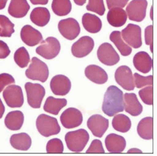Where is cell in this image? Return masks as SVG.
I'll return each instance as SVG.
<instances>
[{"mask_svg": "<svg viewBox=\"0 0 157 156\" xmlns=\"http://www.w3.org/2000/svg\"><path fill=\"white\" fill-rule=\"evenodd\" d=\"M127 18L126 11L121 8L110 9L107 15L108 23L114 27H122L126 23Z\"/></svg>", "mask_w": 157, "mask_h": 156, "instance_id": "603a6c76", "label": "cell"}, {"mask_svg": "<svg viewBox=\"0 0 157 156\" xmlns=\"http://www.w3.org/2000/svg\"><path fill=\"white\" fill-rule=\"evenodd\" d=\"M153 6H151V10H150V17H151V20H153Z\"/></svg>", "mask_w": 157, "mask_h": 156, "instance_id": "681fc988", "label": "cell"}, {"mask_svg": "<svg viewBox=\"0 0 157 156\" xmlns=\"http://www.w3.org/2000/svg\"><path fill=\"white\" fill-rule=\"evenodd\" d=\"M10 144L17 150L25 151L30 148L32 139L27 134L25 133L13 134L10 138Z\"/></svg>", "mask_w": 157, "mask_h": 156, "instance_id": "484cf974", "label": "cell"}, {"mask_svg": "<svg viewBox=\"0 0 157 156\" xmlns=\"http://www.w3.org/2000/svg\"><path fill=\"white\" fill-rule=\"evenodd\" d=\"M68 149L74 152H81L85 148L89 140V135L84 129L69 132L65 137Z\"/></svg>", "mask_w": 157, "mask_h": 156, "instance_id": "7a4b0ae2", "label": "cell"}, {"mask_svg": "<svg viewBox=\"0 0 157 156\" xmlns=\"http://www.w3.org/2000/svg\"><path fill=\"white\" fill-rule=\"evenodd\" d=\"M102 110L109 117L124 110L123 93L119 88L114 85L108 88L104 95Z\"/></svg>", "mask_w": 157, "mask_h": 156, "instance_id": "6da1fadb", "label": "cell"}, {"mask_svg": "<svg viewBox=\"0 0 157 156\" xmlns=\"http://www.w3.org/2000/svg\"><path fill=\"white\" fill-rule=\"evenodd\" d=\"M129 0H106L108 8L109 9L113 8H123L126 6Z\"/></svg>", "mask_w": 157, "mask_h": 156, "instance_id": "b9f144b4", "label": "cell"}, {"mask_svg": "<svg viewBox=\"0 0 157 156\" xmlns=\"http://www.w3.org/2000/svg\"><path fill=\"white\" fill-rule=\"evenodd\" d=\"M10 54V50L6 43L0 40V59H4Z\"/></svg>", "mask_w": 157, "mask_h": 156, "instance_id": "7bdbcfd3", "label": "cell"}, {"mask_svg": "<svg viewBox=\"0 0 157 156\" xmlns=\"http://www.w3.org/2000/svg\"><path fill=\"white\" fill-rule=\"evenodd\" d=\"M47 153L60 154L63 151V146L61 140L59 139H52L50 140L46 147Z\"/></svg>", "mask_w": 157, "mask_h": 156, "instance_id": "d590c367", "label": "cell"}, {"mask_svg": "<svg viewBox=\"0 0 157 156\" xmlns=\"http://www.w3.org/2000/svg\"><path fill=\"white\" fill-rule=\"evenodd\" d=\"M23 122V113L19 110L10 112L5 119L6 127L11 131H18L21 128Z\"/></svg>", "mask_w": 157, "mask_h": 156, "instance_id": "cb8c5ba5", "label": "cell"}, {"mask_svg": "<svg viewBox=\"0 0 157 156\" xmlns=\"http://www.w3.org/2000/svg\"><path fill=\"white\" fill-rule=\"evenodd\" d=\"M27 95V100L29 106L34 109L41 107L43 98L45 95L44 87L38 84L27 82L25 86Z\"/></svg>", "mask_w": 157, "mask_h": 156, "instance_id": "8992f818", "label": "cell"}, {"mask_svg": "<svg viewBox=\"0 0 157 156\" xmlns=\"http://www.w3.org/2000/svg\"><path fill=\"white\" fill-rule=\"evenodd\" d=\"M86 9L88 11L96 13L100 16L104 15L106 11L103 0H89Z\"/></svg>", "mask_w": 157, "mask_h": 156, "instance_id": "e575fe53", "label": "cell"}, {"mask_svg": "<svg viewBox=\"0 0 157 156\" xmlns=\"http://www.w3.org/2000/svg\"><path fill=\"white\" fill-rule=\"evenodd\" d=\"M52 9L57 16H66L71 11L72 4L70 0H53Z\"/></svg>", "mask_w": 157, "mask_h": 156, "instance_id": "1f68e13d", "label": "cell"}, {"mask_svg": "<svg viewBox=\"0 0 157 156\" xmlns=\"http://www.w3.org/2000/svg\"><path fill=\"white\" fill-rule=\"evenodd\" d=\"M60 51V44L57 38L48 37L36 49V53L43 58L50 60L56 57Z\"/></svg>", "mask_w": 157, "mask_h": 156, "instance_id": "5b68a950", "label": "cell"}, {"mask_svg": "<svg viewBox=\"0 0 157 156\" xmlns=\"http://www.w3.org/2000/svg\"><path fill=\"white\" fill-rule=\"evenodd\" d=\"M50 88L55 95L64 96L71 90V83L68 77L58 75L52 78L50 81Z\"/></svg>", "mask_w": 157, "mask_h": 156, "instance_id": "2e32d148", "label": "cell"}, {"mask_svg": "<svg viewBox=\"0 0 157 156\" xmlns=\"http://www.w3.org/2000/svg\"><path fill=\"white\" fill-rule=\"evenodd\" d=\"M74 2L78 6H82L86 3V0H74Z\"/></svg>", "mask_w": 157, "mask_h": 156, "instance_id": "7dc6e473", "label": "cell"}, {"mask_svg": "<svg viewBox=\"0 0 157 156\" xmlns=\"http://www.w3.org/2000/svg\"><path fill=\"white\" fill-rule=\"evenodd\" d=\"M58 28L61 35L69 40H74L81 32L79 24L72 18L60 20L58 24Z\"/></svg>", "mask_w": 157, "mask_h": 156, "instance_id": "8fae6325", "label": "cell"}, {"mask_svg": "<svg viewBox=\"0 0 157 156\" xmlns=\"http://www.w3.org/2000/svg\"><path fill=\"white\" fill-rule=\"evenodd\" d=\"M138 135L143 139L150 140L153 137V119L151 117L143 118L137 127Z\"/></svg>", "mask_w": 157, "mask_h": 156, "instance_id": "4316f807", "label": "cell"}, {"mask_svg": "<svg viewBox=\"0 0 157 156\" xmlns=\"http://www.w3.org/2000/svg\"><path fill=\"white\" fill-rule=\"evenodd\" d=\"M30 8L27 0H11L8 11L11 17L21 18L27 15Z\"/></svg>", "mask_w": 157, "mask_h": 156, "instance_id": "7402d4cb", "label": "cell"}, {"mask_svg": "<svg viewBox=\"0 0 157 156\" xmlns=\"http://www.w3.org/2000/svg\"><path fill=\"white\" fill-rule=\"evenodd\" d=\"M94 46L93 39L88 36H84L75 42L71 48L72 55L77 58H82L88 55L93 51Z\"/></svg>", "mask_w": 157, "mask_h": 156, "instance_id": "7c38bea8", "label": "cell"}, {"mask_svg": "<svg viewBox=\"0 0 157 156\" xmlns=\"http://www.w3.org/2000/svg\"><path fill=\"white\" fill-rule=\"evenodd\" d=\"M139 95L142 101L147 105L152 106L153 104V87L152 85L140 90Z\"/></svg>", "mask_w": 157, "mask_h": 156, "instance_id": "8d00e7d4", "label": "cell"}, {"mask_svg": "<svg viewBox=\"0 0 157 156\" xmlns=\"http://www.w3.org/2000/svg\"><path fill=\"white\" fill-rule=\"evenodd\" d=\"M26 76L32 80L45 82L48 77L49 71L47 65L36 57L32 59V63L25 72Z\"/></svg>", "mask_w": 157, "mask_h": 156, "instance_id": "277c9868", "label": "cell"}, {"mask_svg": "<svg viewBox=\"0 0 157 156\" xmlns=\"http://www.w3.org/2000/svg\"><path fill=\"white\" fill-rule=\"evenodd\" d=\"M3 98L7 106L11 108L21 107L24 102L21 88L16 85L8 86L3 91Z\"/></svg>", "mask_w": 157, "mask_h": 156, "instance_id": "ba28073f", "label": "cell"}, {"mask_svg": "<svg viewBox=\"0 0 157 156\" xmlns=\"http://www.w3.org/2000/svg\"><path fill=\"white\" fill-rule=\"evenodd\" d=\"M67 101L65 98H56L48 97L44 104V109L45 112L53 115H58L60 110L66 106Z\"/></svg>", "mask_w": 157, "mask_h": 156, "instance_id": "f1b7e54d", "label": "cell"}, {"mask_svg": "<svg viewBox=\"0 0 157 156\" xmlns=\"http://www.w3.org/2000/svg\"><path fill=\"white\" fill-rule=\"evenodd\" d=\"M148 2L147 0H133L126 7V11L129 19L141 22L146 17Z\"/></svg>", "mask_w": 157, "mask_h": 156, "instance_id": "52a82bcc", "label": "cell"}, {"mask_svg": "<svg viewBox=\"0 0 157 156\" xmlns=\"http://www.w3.org/2000/svg\"><path fill=\"white\" fill-rule=\"evenodd\" d=\"M36 125L39 133L46 137L57 135L60 132L57 120L45 114H41L38 117Z\"/></svg>", "mask_w": 157, "mask_h": 156, "instance_id": "3957f363", "label": "cell"}, {"mask_svg": "<svg viewBox=\"0 0 157 156\" xmlns=\"http://www.w3.org/2000/svg\"><path fill=\"white\" fill-rule=\"evenodd\" d=\"M33 5H47L48 2V0H30Z\"/></svg>", "mask_w": 157, "mask_h": 156, "instance_id": "ee69618b", "label": "cell"}, {"mask_svg": "<svg viewBox=\"0 0 157 156\" xmlns=\"http://www.w3.org/2000/svg\"><path fill=\"white\" fill-rule=\"evenodd\" d=\"M153 60L145 51H140L133 58V65L137 70L143 73H148L153 67Z\"/></svg>", "mask_w": 157, "mask_h": 156, "instance_id": "ffe728a7", "label": "cell"}, {"mask_svg": "<svg viewBox=\"0 0 157 156\" xmlns=\"http://www.w3.org/2000/svg\"><path fill=\"white\" fill-rule=\"evenodd\" d=\"M105 144L109 152L121 153L126 147V142L123 137L116 134H111L106 137Z\"/></svg>", "mask_w": 157, "mask_h": 156, "instance_id": "44dd1931", "label": "cell"}, {"mask_svg": "<svg viewBox=\"0 0 157 156\" xmlns=\"http://www.w3.org/2000/svg\"><path fill=\"white\" fill-rule=\"evenodd\" d=\"M145 43L147 45H150V50L153 53V27L150 25L147 27L145 30Z\"/></svg>", "mask_w": 157, "mask_h": 156, "instance_id": "60d3db41", "label": "cell"}, {"mask_svg": "<svg viewBox=\"0 0 157 156\" xmlns=\"http://www.w3.org/2000/svg\"><path fill=\"white\" fill-rule=\"evenodd\" d=\"M82 25L84 28L89 33H96L101 31L102 21L100 18L90 13H86L82 17Z\"/></svg>", "mask_w": 157, "mask_h": 156, "instance_id": "83f0119b", "label": "cell"}, {"mask_svg": "<svg viewBox=\"0 0 157 156\" xmlns=\"http://www.w3.org/2000/svg\"><path fill=\"white\" fill-rule=\"evenodd\" d=\"M122 38L129 46L138 48L142 45L141 30L138 25L128 24L121 33Z\"/></svg>", "mask_w": 157, "mask_h": 156, "instance_id": "9c48e42d", "label": "cell"}, {"mask_svg": "<svg viewBox=\"0 0 157 156\" xmlns=\"http://www.w3.org/2000/svg\"><path fill=\"white\" fill-rule=\"evenodd\" d=\"M99 61L108 66H113L119 62L120 58L113 46L109 43H104L99 47L97 53Z\"/></svg>", "mask_w": 157, "mask_h": 156, "instance_id": "30bf717a", "label": "cell"}, {"mask_svg": "<svg viewBox=\"0 0 157 156\" xmlns=\"http://www.w3.org/2000/svg\"><path fill=\"white\" fill-rule=\"evenodd\" d=\"M15 24L8 17L0 15V36L10 37L15 32Z\"/></svg>", "mask_w": 157, "mask_h": 156, "instance_id": "d6a6232c", "label": "cell"}, {"mask_svg": "<svg viewBox=\"0 0 157 156\" xmlns=\"http://www.w3.org/2000/svg\"><path fill=\"white\" fill-rule=\"evenodd\" d=\"M60 122L66 128H73L81 125L83 117L80 110L75 108L65 110L60 116Z\"/></svg>", "mask_w": 157, "mask_h": 156, "instance_id": "4fadbf2b", "label": "cell"}, {"mask_svg": "<svg viewBox=\"0 0 157 156\" xmlns=\"http://www.w3.org/2000/svg\"><path fill=\"white\" fill-rule=\"evenodd\" d=\"M14 78L8 73L0 74V93L5 89V88L11 84H15Z\"/></svg>", "mask_w": 157, "mask_h": 156, "instance_id": "f35d334b", "label": "cell"}, {"mask_svg": "<svg viewBox=\"0 0 157 156\" xmlns=\"http://www.w3.org/2000/svg\"><path fill=\"white\" fill-rule=\"evenodd\" d=\"M85 75L88 79L97 84H105L108 79L106 71L95 65L87 67L85 70Z\"/></svg>", "mask_w": 157, "mask_h": 156, "instance_id": "d6986e66", "label": "cell"}, {"mask_svg": "<svg viewBox=\"0 0 157 156\" xmlns=\"http://www.w3.org/2000/svg\"><path fill=\"white\" fill-rule=\"evenodd\" d=\"M22 41L29 46H34L43 41L41 33L30 25H25L20 33Z\"/></svg>", "mask_w": 157, "mask_h": 156, "instance_id": "e0dca14e", "label": "cell"}, {"mask_svg": "<svg viewBox=\"0 0 157 156\" xmlns=\"http://www.w3.org/2000/svg\"><path fill=\"white\" fill-rule=\"evenodd\" d=\"M112 125L116 131L125 133L129 131L132 127V122L128 116L124 114H119L114 116Z\"/></svg>", "mask_w": 157, "mask_h": 156, "instance_id": "4dcf8cb0", "label": "cell"}, {"mask_svg": "<svg viewBox=\"0 0 157 156\" xmlns=\"http://www.w3.org/2000/svg\"><path fill=\"white\" fill-rule=\"evenodd\" d=\"M110 40L116 45L123 56L129 55L132 52V49L128 45L124 42L120 32L114 31L109 36Z\"/></svg>", "mask_w": 157, "mask_h": 156, "instance_id": "f546056e", "label": "cell"}, {"mask_svg": "<svg viewBox=\"0 0 157 156\" xmlns=\"http://www.w3.org/2000/svg\"><path fill=\"white\" fill-rule=\"evenodd\" d=\"M86 153H99V154H104V152L102 142L98 139L94 140L89 149L87 150Z\"/></svg>", "mask_w": 157, "mask_h": 156, "instance_id": "ab89813d", "label": "cell"}, {"mask_svg": "<svg viewBox=\"0 0 157 156\" xmlns=\"http://www.w3.org/2000/svg\"><path fill=\"white\" fill-rule=\"evenodd\" d=\"M124 97V109L131 115L136 117L140 115L143 107L138 100L137 96L133 93H126Z\"/></svg>", "mask_w": 157, "mask_h": 156, "instance_id": "ac0fdd59", "label": "cell"}, {"mask_svg": "<svg viewBox=\"0 0 157 156\" xmlns=\"http://www.w3.org/2000/svg\"><path fill=\"white\" fill-rule=\"evenodd\" d=\"M8 1V0H0V10L5 8Z\"/></svg>", "mask_w": 157, "mask_h": 156, "instance_id": "bcb514c9", "label": "cell"}, {"mask_svg": "<svg viewBox=\"0 0 157 156\" xmlns=\"http://www.w3.org/2000/svg\"><path fill=\"white\" fill-rule=\"evenodd\" d=\"M135 85L138 88H141L147 85H152L153 84V76L149 75L148 76H143L140 74L135 73L133 75Z\"/></svg>", "mask_w": 157, "mask_h": 156, "instance_id": "74e56055", "label": "cell"}, {"mask_svg": "<svg viewBox=\"0 0 157 156\" xmlns=\"http://www.w3.org/2000/svg\"><path fill=\"white\" fill-rule=\"evenodd\" d=\"M128 153H142V151L137 149H132L128 150Z\"/></svg>", "mask_w": 157, "mask_h": 156, "instance_id": "c3c4849f", "label": "cell"}, {"mask_svg": "<svg viewBox=\"0 0 157 156\" xmlns=\"http://www.w3.org/2000/svg\"><path fill=\"white\" fill-rule=\"evenodd\" d=\"M87 125L94 136L102 137L109 127V121L101 115L96 114L88 119Z\"/></svg>", "mask_w": 157, "mask_h": 156, "instance_id": "9a60e30c", "label": "cell"}, {"mask_svg": "<svg viewBox=\"0 0 157 156\" xmlns=\"http://www.w3.org/2000/svg\"><path fill=\"white\" fill-rule=\"evenodd\" d=\"M115 80L124 90L130 91L135 89L134 77L128 66L123 65L117 68L115 72Z\"/></svg>", "mask_w": 157, "mask_h": 156, "instance_id": "5bb4252c", "label": "cell"}, {"mask_svg": "<svg viewBox=\"0 0 157 156\" xmlns=\"http://www.w3.org/2000/svg\"><path fill=\"white\" fill-rule=\"evenodd\" d=\"M50 19V12L46 8H35L33 9L30 14L31 21L38 27H44L48 23Z\"/></svg>", "mask_w": 157, "mask_h": 156, "instance_id": "d4e9b609", "label": "cell"}, {"mask_svg": "<svg viewBox=\"0 0 157 156\" xmlns=\"http://www.w3.org/2000/svg\"><path fill=\"white\" fill-rule=\"evenodd\" d=\"M5 108L3 105V103L2 101V100L0 99V119L2 118V117L5 113Z\"/></svg>", "mask_w": 157, "mask_h": 156, "instance_id": "f6af8a7d", "label": "cell"}, {"mask_svg": "<svg viewBox=\"0 0 157 156\" xmlns=\"http://www.w3.org/2000/svg\"><path fill=\"white\" fill-rule=\"evenodd\" d=\"M14 60L15 63L20 68H25L28 66L30 61V55L28 51L25 47L18 48L15 53Z\"/></svg>", "mask_w": 157, "mask_h": 156, "instance_id": "836d02e7", "label": "cell"}]
</instances>
